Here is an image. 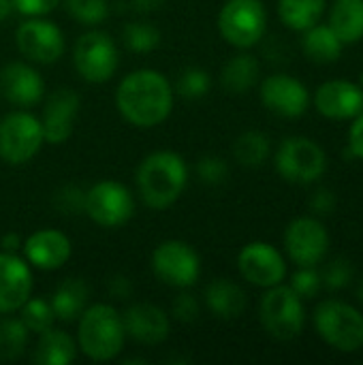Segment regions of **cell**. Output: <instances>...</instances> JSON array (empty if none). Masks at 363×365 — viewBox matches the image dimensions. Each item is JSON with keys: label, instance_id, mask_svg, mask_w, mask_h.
<instances>
[{"label": "cell", "instance_id": "21", "mask_svg": "<svg viewBox=\"0 0 363 365\" xmlns=\"http://www.w3.org/2000/svg\"><path fill=\"white\" fill-rule=\"evenodd\" d=\"M41 75L24 62H9L0 68V94L15 107H32L43 98Z\"/></svg>", "mask_w": 363, "mask_h": 365}, {"label": "cell", "instance_id": "34", "mask_svg": "<svg viewBox=\"0 0 363 365\" xmlns=\"http://www.w3.org/2000/svg\"><path fill=\"white\" fill-rule=\"evenodd\" d=\"M64 11L83 26H96L109 15V0H62Z\"/></svg>", "mask_w": 363, "mask_h": 365}, {"label": "cell", "instance_id": "41", "mask_svg": "<svg viewBox=\"0 0 363 365\" xmlns=\"http://www.w3.org/2000/svg\"><path fill=\"white\" fill-rule=\"evenodd\" d=\"M336 207V197L329 188H319L312 197H310V210L317 216H327L332 214Z\"/></svg>", "mask_w": 363, "mask_h": 365}, {"label": "cell", "instance_id": "43", "mask_svg": "<svg viewBox=\"0 0 363 365\" xmlns=\"http://www.w3.org/2000/svg\"><path fill=\"white\" fill-rule=\"evenodd\" d=\"M109 293L113 299H128L133 293V284L126 276H113L109 280Z\"/></svg>", "mask_w": 363, "mask_h": 365}, {"label": "cell", "instance_id": "7", "mask_svg": "<svg viewBox=\"0 0 363 365\" xmlns=\"http://www.w3.org/2000/svg\"><path fill=\"white\" fill-rule=\"evenodd\" d=\"M327 169L325 150L308 137H289L278 145L276 171L291 184H312Z\"/></svg>", "mask_w": 363, "mask_h": 365}, {"label": "cell", "instance_id": "15", "mask_svg": "<svg viewBox=\"0 0 363 365\" xmlns=\"http://www.w3.org/2000/svg\"><path fill=\"white\" fill-rule=\"evenodd\" d=\"M261 103L280 118H302L308 111L310 105V92L308 88L285 73H274L263 79L261 83Z\"/></svg>", "mask_w": 363, "mask_h": 365}, {"label": "cell", "instance_id": "39", "mask_svg": "<svg viewBox=\"0 0 363 365\" xmlns=\"http://www.w3.org/2000/svg\"><path fill=\"white\" fill-rule=\"evenodd\" d=\"M199 302L195 295L190 293H180L173 302H171V314L175 321L180 323H195L199 319Z\"/></svg>", "mask_w": 363, "mask_h": 365}, {"label": "cell", "instance_id": "26", "mask_svg": "<svg viewBox=\"0 0 363 365\" xmlns=\"http://www.w3.org/2000/svg\"><path fill=\"white\" fill-rule=\"evenodd\" d=\"M259 60L250 53L233 56L220 71V86L229 94H246L259 81Z\"/></svg>", "mask_w": 363, "mask_h": 365}, {"label": "cell", "instance_id": "31", "mask_svg": "<svg viewBox=\"0 0 363 365\" xmlns=\"http://www.w3.org/2000/svg\"><path fill=\"white\" fill-rule=\"evenodd\" d=\"M122 41L135 53H150L160 45V30L152 21H131L122 30Z\"/></svg>", "mask_w": 363, "mask_h": 365}, {"label": "cell", "instance_id": "3", "mask_svg": "<svg viewBox=\"0 0 363 365\" xmlns=\"http://www.w3.org/2000/svg\"><path fill=\"white\" fill-rule=\"evenodd\" d=\"M124 325L120 312L109 304L88 306L79 317L77 349L92 361H111L124 349Z\"/></svg>", "mask_w": 363, "mask_h": 365}, {"label": "cell", "instance_id": "24", "mask_svg": "<svg viewBox=\"0 0 363 365\" xmlns=\"http://www.w3.org/2000/svg\"><path fill=\"white\" fill-rule=\"evenodd\" d=\"M77 357V344L75 340L60 329H47L39 334L32 361L39 365H68Z\"/></svg>", "mask_w": 363, "mask_h": 365}, {"label": "cell", "instance_id": "40", "mask_svg": "<svg viewBox=\"0 0 363 365\" xmlns=\"http://www.w3.org/2000/svg\"><path fill=\"white\" fill-rule=\"evenodd\" d=\"M11 2H13V9L19 11L21 15L41 17V15L51 13L62 0H11Z\"/></svg>", "mask_w": 363, "mask_h": 365}, {"label": "cell", "instance_id": "9", "mask_svg": "<svg viewBox=\"0 0 363 365\" xmlns=\"http://www.w3.org/2000/svg\"><path fill=\"white\" fill-rule=\"evenodd\" d=\"M73 62L81 79L90 83L109 81L120 64L116 41L103 30H88L73 47Z\"/></svg>", "mask_w": 363, "mask_h": 365}, {"label": "cell", "instance_id": "10", "mask_svg": "<svg viewBox=\"0 0 363 365\" xmlns=\"http://www.w3.org/2000/svg\"><path fill=\"white\" fill-rule=\"evenodd\" d=\"M152 272L167 287L188 289L201 276V259L190 244L167 240L152 252Z\"/></svg>", "mask_w": 363, "mask_h": 365}, {"label": "cell", "instance_id": "8", "mask_svg": "<svg viewBox=\"0 0 363 365\" xmlns=\"http://www.w3.org/2000/svg\"><path fill=\"white\" fill-rule=\"evenodd\" d=\"M45 143L41 120L28 111H11L0 120V160L26 165Z\"/></svg>", "mask_w": 363, "mask_h": 365}, {"label": "cell", "instance_id": "4", "mask_svg": "<svg viewBox=\"0 0 363 365\" xmlns=\"http://www.w3.org/2000/svg\"><path fill=\"white\" fill-rule=\"evenodd\" d=\"M312 321L317 334L327 346L340 353H355L363 349V312L351 304L325 299L315 308Z\"/></svg>", "mask_w": 363, "mask_h": 365}, {"label": "cell", "instance_id": "11", "mask_svg": "<svg viewBox=\"0 0 363 365\" xmlns=\"http://www.w3.org/2000/svg\"><path fill=\"white\" fill-rule=\"evenodd\" d=\"M92 222L105 229H116L126 225L135 214L133 192L113 180H103L86 192V210Z\"/></svg>", "mask_w": 363, "mask_h": 365}, {"label": "cell", "instance_id": "47", "mask_svg": "<svg viewBox=\"0 0 363 365\" xmlns=\"http://www.w3.org/2000/svg\"><path fill=\"white\" fill-rule=\"evenodd\" d=\"M357 297H359V302L363 304V278L359 280V287H357Z\"/></svg>", "mask_w": 363, "mask_h": 365}, {"label": "cell", "instance_id": "18", "mask_svg": "<svg viewBox=\"0 0 363 365\" xmlns=\"http://www.w3.org/2000/svg\"><path fill=\"white\" fill-rule=\"evenodd\" d=\"M32 295V272L13 252H0V314L17 312Z\"/></svg>", "mask_w": 363, "mask_h": 365}, {"label": "cell", "instance_id": "45", "mask_svg": "<svg viewBox=\"0 0 363 365\" xmlns=\"http://www.w3.org/2000/svg\"><path fill=\"white\" fill-rule=\"evenodd\" d=\"M0 246H2V252H13V255H15V252L24 246V242H21L19 233L9 231V233H4V235L0 237Z\"/></svg>", "mask_w": 363, "mask_h": 365}, {"label": "cell", "instance_id": "1", "mask_svg": "<svg viewBox=\"0 0 363 365\" xmlns=\"http://www.w3.org/2000/svg\"><path fill=\"white\" fill-rule=\"evenodd\" d=\"M116 107L120 115L137 128L158 126L173 109V86L158 71H133L118 86Z\"/></svg>", "mask_w": 363, "mask_h": 365}, {"label": "cell", "instance_id": "6", "mask_svg": "<svg viewBox=\"0 0 363 365\" xmlns=\"http://www.w3.org/2000/svg\"><path fill=\"white\" fill-rule=\"evenodd\" d=\"M267 28V11L261 0H227L218 13L220 36L237 47L250 49L257 45Z\"/></svg>", "mask_w": 363, "mask_h": 365}, {"label": "cell", "instance_id": "37", "mask_svg": "<svg viewBox=\"0 0 363 365\" xmlns=\"http://www.w3.org/2000/svg\"><path fill=\"white\" fill-rule=\"evenodd\" d=\"M302 299H312L319 295V291L323 289V280L321 274L315 267H300L289 284Z\"/></svg>", "mask_w": 363, "mask_h": 365}, {"label": "cell", "instance_id": "20", "mask_svg": "<svg viewBox=\"0 0 363 365\" xmlns=\"http://www.w3.org/2000/svg\"><path fill=\"white\" fill-rule=\"evenodd\" d=\"M21 250L32 267L43 272H53L60 269L71 259L73 246L62 231L41 229L24 242Z\"/></svg>", "mask_w": 363, "mask_h": 365}, {"label": "cell", "instance_id": "28", "mask_svg": "<svg viewBox=\"0 0 363 365\" xmlns=\"http://www.w3.org/2000/svg\"><path fill=\"white\" fill-rule=\"evenodd\" d=\"M327 0H278L280 21L297 32H304L321 21Z\"/></svg>", "mask_w": 363, "mask_h": 365}, {"label": "cell", "instance_id": "23", "mask_svg": "<svg viewBox=\"0 0 363 365\" xmlns=\"http://www.w3.org/2000/svg\"><path fill=\"white\" fill-rule=\"evenodd\" d=\"M88 297H90V287L81 278H66L56 287L49 304L53 308L56 319L64 323H73L88 308Z\"/></svg>", "mask_w": 363, "mask_h": 365}, {"label": "cell", "instance_id": "22", "mask_svg": "<svg viewBox=\"0 0 363 365\" xmlns=\"http://www.w3.org/2000/svg\"><path fill=\"white\" fill-rule=\"evenodd\" d=\"M203 295H205V304H208L210 312L216 319L233 321V319L242 317V312L246 310V293L233 280L216 278L205 287Z\"/></svg>", "mask_w": 363, "mask_h": 365}, {"label": "cell", "instance_id": "19", "mask_svg": "<svg viewBox=\"0 0 363 365\" xmlns=\"http://www.w3.org/2000/svg\"><path fill=\"white\" fill-rule=\"evenodd\" d=\"M124 334L143 346H156L169 338V317L154 304H135L122 314Z\"/></svg>", "mask_w": 363, "mask_h": 365}, {"label": "cell", "instance_id": "13", "mask_svg": "<svg viewBox=\"0 0 363 365\" xmlns=\"http://www.w3.org/2000/svg\"><path fill=\"white\" fill-rule=\"evenodd\" d=\"M15 43L24 58L36 64L58 62L64 53V34L62 30L47 19H26L15 30Z\"/></svg>", "mask_w": 363, "mask_h": 365}, {"label": "cell", "instance_id": "35", "mask_svg": "<svg viewBox=\"0 0 363 365\" xmlns=\"http://www.w3.org/2000/svg\"><path fill=\"white\" fill-rule=\"evenodd\" d=\"M353 276H355V269H353L351 261L344 259V257H338V259H334L325 267V272L321 274V280H323V287L325 289H329V291H342V289H347L351 284Z\"/></svg>", "mask_w": 363, "mask_h": 365}, {"label": "cell", "instance_id": "25", "mask_svg": "<svg viewBox=\"0 0 363 365\" xmlns=\"http://www.w3.org/2000/svg\"><path fill=\"white\" fill-rule=\"evenodd\" d=\"M329 28L344 45L359 43L363 38V0H334Z\"/></svg>", "mask_w": 363, "mask_h": 365}, {"label": "cell", "instance_id": "14", "mask_svg": "<svg viewBox=\"0 0 363 365\" xmlns=\"http://www.w3.org/2000/svg\"><path fill=\"white\" fill-rule=\"evenodd\" d=\"M237 269L255 287L270 289L287 278V263L280 250L267 242H250L237 255Z\"/></svg>", "mask_w": 363, "mask_h": 365}, {"label": "cell", "instance_id": "17", "mask_svg": "<svg viewBox=\"0 0 363 365\" xmlns=\"http://www.w3.org/2000/svg\"><path fill=\"white\" fill-rule=\"evenodd\" d=\"M315 107L329 120H353L363 111V88L347 79L325 81L315 92Z\"/></svg>", "mask_w": 363, "mask_h": 365}, {"label": "cell", "instance_id": "30", "mask_svg": "<svg viewBox=\"0 0 363 365\" xmlns=\"http://www.w3.org/2000/svg\"><path fill=\"white\" fill-rule=\"evenodd\" d=\"M28 329L21 319L0 321V361H15L24 355L28 346Z\"/></svg>", "mask_w": 363, "mask_h": 365}, {"label": "cell", "instance_id": "44", "mask_svg": "<svg viewBox=\"0 0 363 365\" xmlns=\"http://www.w3.org/2000/svg\"><path fill=\"white\" fill-rule=\"evenodd\" d=\"M165 4V0H128V6L139 13V15H148V13H154V11H160Z\"/></svg>", "mask_w": 363, "mask_h": 365}, {"label": "cell", "instance_id": "5", "mask_svg": "<svg viewBox=\"0 0 363 365\" xmlns=\"http://www.w3.org/2000/svg\"><path fill=\"white\" fill-rule=\"evenodd\" d=\"M259 319L263 329L272 338L280 342L295 340L304 331V323H306L304 299L291 287L285 284L270 287L261 297Z\"/></svg>", "mask_w": 363, "mask_h": 365}, {"label": "cell", "instance_id": "38", "mask_svg": "<svg viewBox=\"0 0 363 365\" xmlns=\"http://www.w3.org/2000/svg\"><path fill=\"white\" fill-rule=\"evenodd\" d=\"M229 167L220 156H203L197 163V178L208 186H218L227 180Z\"/></svg>", "mask_w": 363, "mask_h": 365}, {"label": "cell", "instance_id": "32", "mask_svg": "<svg viewBox=\"0 0 363 365\" xmlns=\"http://www.w3.org/2000/svg\"><path fill=\"white\" fill-rule=\"evenodd\" d=\"M19 310H21L19 319H21V323L26 325V329L30 334H36L39 336V334H43V331H47V329L53 327L56 314H53V308H51V304L47 299L32 297L30 295L28 302Z\"/></svg>", "mask_w": 363, "mask_h": 365}, {"label": "cell", "instance_id": "36", "mask_svg": "<svg viewBox=\"0 0 363 365\" xmlns=\"http://www.w3.org/2000/svg\"><path fill=\"white\" fill-rule=\"evenodd\" d=\"M53 205L60 214L66 216H77L83 214L86 210V190H81L75 184H66L53 195Z\"/></svg>", "mask_w": 363, "mask_h": 365}, {"label": "cell", "instance_id": "12", "mask_svg": "<svg viewBox=\"0 0 363 365\" xmlns=\"http://www.w3.org/2000/svg\"><path fill=\"white\" fill-rule=\"evenodd\" d=\"M285 250L297 267H317L329 250V233L317 218H295L285 231Z\"/></svg>", "mask_w": 363, "mask_h": 365}, {"label": "cell", "instance_id": "2", "mask_svg": "<svg viewBox=\"0 0 363 365\" xmlns=\"http://www.w3.org/2000/svg\"><path fill=\"white\" fill-rule=\"evenodd\" d=\"M141 201L152 210L171 207L184 192L188 182L186 160L169 150L148 154L135 173Z\"/></svg>", "mask_w": 363, "mask_h": 365}, {"label": "cell", "instance_id": "27", "mask_svg": "<svg viewBox=\"0 0 363 365\" xmlns=\"http://www.w3.org/2000/svg\"><path fill=\"white\" fill-rule=\"evenodd\" d=\"M304 51L317 64H332L342 56L344 43L338 34L329 28V24H315L312 28L304 30Z\"/></svg>", "mask_w": 363, "mask_h": 365}, {"label": "cell", "instance_id": "29", "mask_svg": "<svg viewBox=\"0 0 363 365\" xmlns=\"http://www.w3.org/2000/svg\"><path fill=\"white\" fill-rule=\"evenodd\" d=\"M272 152L270 137L261 130H246L235 139L233 145V156L240 165L244 167H261Z\"/></svg>", "mask_w": 363, "mask_h": 365}, {"label": "cell", "instance_id": "42", "mask_svg": "<svg viewBox=\"0 0 363 365\" xmlns=\"http://www.w3.org/2000/svg\"><path fill=\"white\" fill-rule=\"evenodd\" d=\"M349 150L355 158L363 160V111L353 118V124L349 128Z\"/></svg>", "mask_w": 363, "mask_h": 365}, {"label": "cell", "instance_id": "46", "mask_svg": "<svg viewBox=\"0 0 363 365\" xmlns=\"http://www.w3.org/2000/svg\"><path fill=\"white\" fill-rule=\"evenodd\" d=\"M11 13H13V2L11 0H0V24L6 21Z\"/></svg>", "mask_w": 363, "mask_h": 365}, {"label": "cell", "instance_id": "16", "mask_svg": "<svg viewBox=\"0 0 363 365\" xmlns=\"http://www.w3.org/2000/svg\"><path fill=\"white\" fill-rule=\"evenodd\" d=\"M79 105H81L79 94L71 88H58L47 96L41 118L43 137L47 143L62 145L64 141L71 139L79 113Z\"/></svg>", "mask_w": 363, "mask_h": 365}, {"label": "cell", "instance_id": "33", "mask_svg": "<svg viewBox=\"0 0 363 365\" xmlns=\"http://www.w3.org/2000/svg\"><path fill=\"white\" fill-rule=\"evenodd\" d=\"M210 86H212V79H210V73L208 71H203L199 66H188V68H184L178 75L175 92L182 98L197 101V98H203L210 92Z\"/></svg>", "mask_w": 363, "mask_h": 365}]
</instances>
